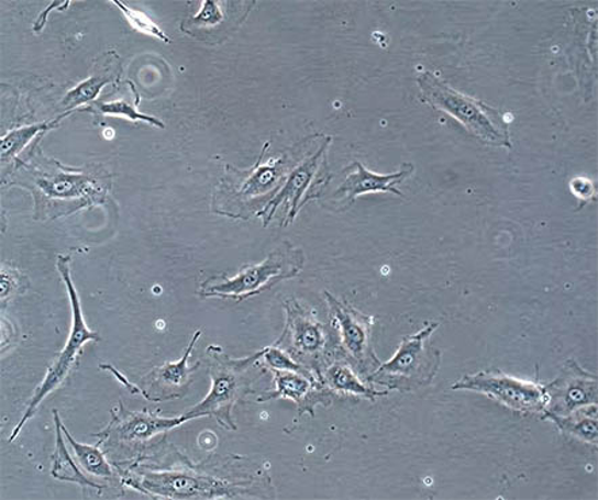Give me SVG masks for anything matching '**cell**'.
<instances>
[{"mask_svg": "<svg viewBox=\"0 0 598 500\" xmlns=\"http://www.w3.org/2000/svg\"><path fill=\"white\" fill-rule=\"evenodd\" d=\"M439 326L440 323L431 322L420 332L403 337L396 355L380 364L368 376L367 384L384 387L389 392H413L432 385L442 364V352L430 345Z\"/></svg>", "mask_w": 598, "mask_h": 500, "instance_id": "cell-3", "label": "cell"}, {"mask_svg": "<svg viewBox=\"0 0 598 500\" xmlns=\"http://www.w3.org/2000/svg\"><path fill=\"white\" fill-rule=\"evenodd\" d=\"M99 368L110 370V373L113 374L115 378L121 381L123 386H126L128 390L131 391L132 393H140V387L129 384L128 379L123 378V376L119 373V370H117L113 366H110V364H101Z\"/></svg>", "mask_w": 598, "mask_h": 500, "instance_id": "cell-28", "label": "cell"}, {"mask_svg": "<svg viewBox=\"0 0 598 500\" xmlns=\"http://www.w3.org/2000/svg\"><path fill=\"white\" fill-rule=\"evenodd\" d=\"M261 364L264 368L269 370H292V373L303 374L309 378L314 379V376L309 370L301 366V364L292 360L286 352L278 348V346H267L261 351Z\"/></svg>", "mask_w": 598, "mask_h": 500, "instance_id": "cell-23", "label": "cell"}, {"mask_svg": "<svg viewBox=\"0 0 598 500\" xmlns=\"http://www.w3.org/2000/svg\"><path fill=\"white\" fill-rule=\"evenodd\" d=\"M324 148H321L319 152L315 153L313 157L308 158L307 162L301 164L296 170H292L291 175H289V178H287L286 185L269 202L267 203L266 208H264L261 213H257L259 216H264V226H267L269 221H272V218L275 213V210H277L278 205L280 203L287 202L290 204V211L289 214H287V222L291 223L295 221V218L298 213L299 208V199L303 197L304 191H307V188L310 185V180H312L315 168H317V162H319V158L322 155V152H324Z\"/></svg>", "mask_w": 598, "mask_h": 500, "instance_id": "cell-16", "label": "cell"}, {"mask_svg": "<svg viewBox=\"0 0 598 500\" xmlns=\"http://www.w3.org/2000/svg\"><path fill=\"white\" fill-rule=\"evenodd\" d=\"M202 333V331H198L192 335L190 344L180 360L163 364V366L152 369L148 375L141 379L140 393H143L146 400L160 403L185 396L192 384V375L201 366V363H197L196 366L189 367V358Z\"/></svg>", "mask_w": 598, "mask_h": 500, "instance_id": "cell-13", "label": "cell"}, {"mask_svg": "<svg viewBox=\"0 0 598 500\" xmlns=\"http://www.w3.org/2000/svg\"><path fill=\"white\" fill-rule=\"evenodd\" d=\"M275 390L263 393L256 402H272L275 399H289L298 405L299 416L308 413L314 416L319 404H331L334 393L321 381L292 370H273Z\"/></svg>", "mask_w": 598, "mask_h": 500, "instance_id": "cell-14", "label": "cell"}, {"mask_svg": "<svg viewBox=\"0 0 598 500\" xmlns=\"http://www.w3.org/2000/svg\"><path fill=\"white\" fill-rule=\"evenodd\" d=\"M31 190L35 220H57L87 205L102 203L106 188L90 175L53 173L34 175Z\"/></svg>", "mask_w": 598, "mask_h": 500, "instance_id": "cell-8", "label": "cell"}, {"mask_svg": "<svg viewBox=\"0 0 598 500\" xmlns=\"http://www.w3.org/2000/svg\"><path fill=\"white\" fill-rule=\"evenodd\" d=\"M57 268L64 285L67 287L70 309H73V327H70L69 337L66 345H64L63 351L58 353L55 362L52 363L44 380L35 388L32 399L29 400L25 414H23L21 421L16 423L13 433L10 435L9 443H13L18 435L21 434L22 429L32 420L35 411L38 410L45 398H48L51 393L57 390V388H60L66 384L70 374H73L76 366H78L80 356L84 355L86 344L99 343V341L102 340L101 335L87 326L84 310H81L79 293L76 291L73 275H70V257L58 256Z\"/></svg>", "mask_w": 598, "mask_h": 500, "instance_id": "cell-2", "label": "cell"}, {"mask_svg": "<svg viewBox=\"0 0 598 500\" xmlns=\"http://www.w3.org/2000/svg\"><path fill=\"white\" fill-rule=\"evenodd\" d=\"M418 84L422 97L432 108L454 116L475 137L490 145L508 146V148L512 146L506 121L490 105L456 91L430 70L419 76Z\"/></svg>", "mask_w": 598, "mask_h": 500, "instance_id": "cell-6", "label": "cell"}, {"mask_svg": "<svg viewBox=\"0 0 598 500\" xmlns=\"http://www.w3.org/2000/svg\"><path fill=\"white\" fill-rule=\"evenodd\" d=\"M325 297L339 331L340 353L355 373L366 380L383 364L374 351L375 318L361 313L330 292H325Z\"/></svg>", "mask_w": 598, "mask_h": 500, "instance_id": "cell-9", "label": "cell"}, {"mask_svg": "<svg viewBox=\"0 0 598 500\" xmlns=\"http://www.w3.org/2000/svg\"><path fill=\"white\" fill-rule=\"evenodd\" d=\"M111 75H96L91 78L81 81L80 85L76 86L74 90H70L66 98L63 100V109L73 111L76 108H79L80 104L91 102V100L97 99L99 92L106 85H109L113 80Z\"/></svg>", "mask_w": 598, "mask_h": 500, "instance_id": "cell-22", "label": "cell"}, {"mask_svg": "<svg viewBox=\"0 0 598 500\" xmlns=\"http://www.w3.org/2000/svg\"><path fill=\"white\" fill-rule=\"evenodd\" d=\"M121 473L123 486L151 498L231 499L240 497V488L245 487V484H231L189 467L157 470L136 463Z\"/></svg>", "mask_w": 598, "mask_h": 500, "instance_id": "cell-4", "label": "cell"}, {"mask_svg": "<svg viewBox=\"0 0 598 500\" xmlns=\"http://www.w3.org/2000/svg\"><path fill=\"white\" fill-rule=\"evenodd\" d=\"M53 420L56 423V449L52 456V478L79 485L84 488H91V490H97L98 493H101L103 486L91 480L90 476H87L78 466L75 458L69 455L66 441H64L66 435H64L62 429L63 421L57 410H53Z\"/></svg>", "mask_w": 598, "mask_h": 500, "instance_id": "cell-18", "label": "cell"}, {"mask_svg": "<svg viewBox=\"0 0 598 500\" xmlns=\"http://www.w3.org/2000/svg\"><path fill=\"white\" fill-rule=\"evenodd\" d=\"M97 109L106 115L125 116L129 121L137 122L144 121L151 123V125L157 127H164L163 123L154 116L139 113L133 105L125 102V100H119V102L98 103Z\"/></svg>", "mask_w": 598, "mask_h": 500, "instance_id": "cell-25", "label": "cell"}, {"mask_svg": "<svg viewBox=\"0 0 598 500\" xmlns=\"http://www.w3.org/2000/svg\"><path fill=\"white\" fill-rule=\"evenodd\" d=\"M64 435L75 453V460L87 476L92 478L103 479L106 481H120L121 476L117 475L111 464L106 458L104 453L99 449V446L80 444L68 432V429L62 423Z\"/></svg>", "mask_w": 598, "mask_h": 500, "instance_id": "cell-19", "label": "cell"}, {"mask_svg": "<svg viewBox=\"0 0 598 500\" xmlns=\"http://www.w3.org/2000/svg\"><path fill=\"white\" fill-rule=\"evenodd\" d=\"M18 276L11 270H4L2 269V281H0V287H2V302H4L5 298H9L10 296H13V292L18 288Z\"/></svg>", "mask_w": 598, "mask_h": 500, "instance_id": "cell-27", "label": "cell"}, {"mask_svg": "<svg viewBox=\"0 0 598 500\" xmlns=\"http://www.w3.org/2000/svg\"><path fill=\"white\" fill-rule=\"evenodd\" d=\"M284 308L285 331L275 346L320 381L325 368L334 358L342 356L339 345H333L330 329L321 322L314 310L304 308L296 298L287 299Z\"/></svg>", "mask_w": 598, "mask_h": 500, "instance_id": "cell-5", "label": "cell"}, {"mask_svg": "<svg viewBox=\"0 0 598 500\" xmlns=\"http://www.w3.org/2000/svg\"><path fill=\"white\" fill-rule=\"evenodd\" d=\"M597 375L571 358L551 384L544 386L545 409L542 418L566 416L586 405L597 404Z\"/></svg>", "mask_w": 598, "mask_h": 500, "instance_id": "cell-12", "label": "cell"}, {"mask_svg": "<svg viewBox=\"0 0 598 500\" xmlns=\"http://www.w3.org/2000/svg\"><path fill=\"white\" fill-rule=\"evenodd\" d=\"M56 125V121L43 122L38 125L25 126L16 129V131L5 134L2 138V162L10 160L25 149V146L31 143L35 135L48 131Z\"/></svg>", "mask_w": 598, "mask_h": 500, "instance_id": "cell-21", "label": "cell"}, {"mask_svg": "<svg viewBox=\"0 0 598 500\" xmlns=\"http://www.w3.org/2000/svg\"><path fill=\"white\" fill-rule=\"evenodd\" d=\"M356 173L350 174L342 187L339 188L334 197L347 200V205L355 202L357 197L368 192H391L395 196L402 197V192L396 187L405 178L412 174L413 166H408L401 173L391 175H377L363 167V164L355 163Z\"/></svg>", "mask_w": 598, "mask_h": 500, "instance_id": "cell-15", "label": "cell"}, {"mask_svg": "<svg viewBox=\"0 0 598 500\" xmlns=\"http://www.w3.org/2000/svg\"><path fill=\"white\" fill-rule=\"evenodd\" d=\"M262 352L244 358H232L226 355L221 346L210 345L208 348L209 370L211 388L208 397L201 403L193 405L185 415L187 420L197 418H214L220 426L228 431H237L232 411L237 400L243 399L245 393L252 391V384L256 380L257 369L263 368L261 364Z\"/></svg>", "mask_w": 598, "mask_h": 500, "instance_id": "cell-1", "label": "cell"}, {"mask_svg": "<svg viewBox=\"0 0 598 500\" xmlns=\"http://www.w3.org/2000/svg\"><path fill=\"white\" fill-rule=\"evenodd\" d=\"M320 381L326 388H330L334 396L343 393V396L365 398L372 400V402L389 393L387 390H375L374 387L362 381L361 376L355 373L354 368L342 356L334 358L330 366L325 368Z\"/></svg>", "mask_w": 598, "mask_h": 500, "instance_id": "cell-17", "label": "cell"}, {"mask_svg": "<svg viewBox=\"0 0 598 500\" xmlns=\"http://www.w3.org/2000/svg\"><path fill=\"white\" fill-rule=\"evenodd\" d=\"M224 20V13H222L220 5L215 2H204L201 13L192 18L196 25H215V23Z\"/></svg>", "mask_w": 598, "mask_h": 500, "instance_id": "cell-26", "label": "cell"}, {"mask_svg": "<svg viewBox=\"0 0 598 500\" xmlns=\"http://www.w3.org/2000/svg\"><path fill=\"white\" fill-rule=\"evenodd\" d=\"M565 434L589 445H597V404L586 405L566 416H547Z\"/></svg>", "mask_w": 598, "mask_h": 500, "instance_id": "cell-20", "label": "cell"}, {"mask_svg": "<svg viewBox=\"0 0 598 500\" xmlns=\"http://www.w3.org/2000/svg\"><path fill=\"white\" fill-rule=\"evenodd\" d=\"M187 416L163 418L146 411H129L122 402L120 409L113 413V420L103 432L98 433V446L117 452L123 449L134 451L137 446L148 443L151 438L160 433L173 431L184 425Z\"/></svg>", "mask_w": 598, "mask_h": 500, "instance_id": "cell-11", "label": "cell"}, {"mask_svg": "<svg viewBox=\"0 0 598 500\" xmlns=\"http://www.w3.org/2000/svg\"><path fill=\"white\" fill-rule=\"evenodd\" d=\"M302 266V251L285 244L284 248L273 252L263 263L243 267L233 278L217 276L204 281L199 293L204 298H225L242 302L243 299L257 296L281 280L296 278L301 274Z\"/></svg>", "mask_w": 598, "mask_h": 500, "instance_id": "cell-7", "label": "cell"}, {"mask_svg": "<svg viewBox=\"0 0 598 500\" xmlns=\"http://www.w3.org/2000/svg\"><path fill=\"white\" fill-rule=\"evenodd\" d=\"M113 3L117 8L121 9L123 15L126 16V20L131 22V25L136 29V31L152 35V37L162 40L164 43H171V38H168L167 34L164 33L151 18L141 13V11L129 8V5L121 3L120 0H113Z\"/></svg>", "mask_w": 598, "mask_h": 500, "instance_id": "cell-24", "label": "cell"}, {"mask_svg": "<svg viewBox=\"0 0 598 500\" xmlns=\"http://www.w3.org/2000/svg\"><path fill=\"white\" fill-rule=\"evenodd\" d=\"M450 390L483 393L521 414L543 415L545 409L544 386L513 378L501 370H479L463 376Z\"/></svg>", "mask_w": 598, "mask_h": 500, "instance_id": "cell-10", "label": "cell"}, {"mask_svg": "<svg viewBox=\"0 0 598 500\" xmlns=\"http://www.w3.org/2000/svg\"><path fill=\"white\" fill-rule=\"evenodd\" d=\"M573 192L576 193L577 198H590L591 197V185L590 181L586 180L585 187L580 188L577 185L572 184Z\"/></svg>", "mask_w": 598, "mask_h": 500, "instance_id": "cell-29", "label": "cell"}]
</instances>
